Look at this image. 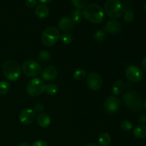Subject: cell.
Segmentation results:
<instances>
[{
  "instance_id": "cell-1",
  "label": "cell",
  "mask_w": 146,
  "mask_h": 146,
  "mask_svg": "<svg viewBox=\"0 0 146 146\" xmlns=\"http://www.w3.org/2000/svg\"><path fill=\"white\" fill-rule=\"evenodd\" d=\"M83 15L87 21L93 24H101L105 20V12L102 7L97 4H91L86 7Z\"/></svg>"
},
{
  "instance_id": "cell-2",
  "label": "cell",
  "mask_w": 146,
  "mask_h": 146,
  "mask_svg": "<svg viewBox=\"0 0 146 146\" xmlns=\"http://www.w3.org/2000/svg\"><path fill=\"white\" fill-rule=\"evenodd\" d=\"M3 74L7 80L10 81H17L21 75V68L14 60H7L2 66Z\"/></svg>"
},
{
  "instance_id": "cell-3",
  "label": "cell",
  "mask_w": 146,
  "mask_h": 146,
  "mask_svg": "<svg viewBox=\"0 0 146 146\" xmlns=\"http://www.w3.org/2000/svg\"><path fill=\"white\" fill-rule=\"evenodd\" d=\"M124 104L133 111H139L143 108V100L141 96L135 91H129L123 96Z\"/></svg>"
},
{
  "instance_id": "cell-4",
  "label": "cell",
  "mask_w": 146,
  "mask_h": 146,
  "mask_svg": "<svg viewBox=\"0 0 146 146\" xmlns=\"http://www.w3.org/2000/svg\"><path fill=\"white\" fill-rule=\"evenodd\" d=\"M105 12L110 18L117 19L124 13V7L121 0H108L104 6Z\"/></svg>"
},
{
  "instance_id": "cell-5",
  "label": "cell",
  "mask_w": 146,
  "mask_h": 146,
  "mask_svg": "<svg viewBox=\"0 0 146 146\" xmlns=\"http://www.w3.org/2000/svg\"><path fill=\"white\" fill-rule=\"evenodd\" d=\"M61 37V32L55 27H47L42 33L41 41L46 46H53Z\"/></svg>"
},
{
  "instance_id": "cell-6",
  "label": "cell",
  "mask_w": 146,
  "mask_h": 146,
  "mask_svg": "<svg viewBox=\"0 0 146 146\" xmlns=\"http://www.w3.org/2000/svg\"><path fill=\"white\" fill-rule=\"evenodd\" d=\"M45 87L44 80L40 78H34L27 84V92L31 97L39 96L45 91Z\"/></svg>"
},
{
  "instance_id": "cell-7",
  "label": "cell",
  "mask_w": 146,
  "mask_h": 146,
  "mask_svg": "<svg viewBox=\"0 0 146 146\" xmlns=\"http://www.w3.org/2000/svg\"><path fill=\"white\" fill-rule=\"evenodd\" d=\"M21 71L29 77H36L41 73V66L37 61L28 60L23 63Z\"/></svg>"
},
{
  "instance_id": "cell-8",
  "label": "cell",
  "mask_w": 146,
  "mask_h": 146,
  "mask_svg": "<svg viewBox=\"0 0 146 146\" xmlns=\"http://www.w3.org/2000/svg\"><path fill=\"white\" fill-rule=\"evenodd\" d=\"M121 106V101L115 96H109L104 103L105 111L108 114H114L118 112Z\"/></svg>"
},
{
  "instance_id": "cell-9",
  "label": "cell",
  "mask_w": 146,
  "mask_h": 146,
  "mask_svg": "<svg viewBox=\"0 0 146 146\" xmlns=\"http://www.w3.org/2000/svg\"><path fill=\"white\" fill-rule=\"evenodd\" d=\"M125 76L129 81L132 82L137 83L142 80L143 77V71L137 66H130L125 70Z\"/></svg>"
},
{
  "instance_id": "cell-10",
  "label": "cell",
  "mask_w": 146,
  "mask_h": 146,
  "mask_svg": "<svg viewBox=\"0 0 146 146\" xmlns=\"http://www.w3.org/2000/svg\"><path fill=\"white\" fill-rule=\"evenodd\" d=\"M86 83L91 91H98L102 86V77L98 73H90L86 77Z\"/></svg>"
},
{
  "instance_id": "cell-11",
  "label": "cell",
  "mask_w": 146,
  "mask_h": 146,
  "mask_svg": "<svg viewBox=\"0 0 146 146\" xmlns=\"http://www.w3.org/2000/svg\"><path fill=\"white\" fill-rule=\"evenodd\" d=\"M34 111L31 108H26L21 111L19 116V119L21 123L23 125H29L31 123L34 121V120L36 118V115Z\"/></svg>"
},
{
  "instance_id": "cell-12",
  "label": "cell",
  "mask_w": 146,
  "mask_h": 146,
  "mask_svg": "<svg viewBox=\"0 0 146 146\" xmlns=\"http://www.w3.org/2000/svg\"><path fill=\"white\" fill-rule=\"evenodd\" d=\"M121 29H122V25L120 23V21L115 19H112L109 20L106 24L105 27H104V31L106 33L116 35L121 32Z\"/></svg>"
},
{
  "instance_id": "cell-13",
  "label": "cell",
  "mask_w": 146,
  "mask_h": 146,
  "mask_svg": "<svg viewBox=\"0 0 146 146\" xmlns=\"http://www.w3.org/2000/svg\"><path fill=\"white\" fill-rule=\"evenodd\" d=\"M58 27L64 33H69L74 28V22L71 17H64L58 21Z\"/></svg>"
},
{
  "instance_id": "cell-14",
  "label": "cell",
  "mask_w": 146,
  "mask_h": 146,
  "mask_svg": "<svg viewBox=\"0 0 146 146\" xmlns=\"http://www.w3.org/2000/svg\"><path fill=\"white\" fill-rule=\"evenodd\" d=\"M41 77L44 81H51L56 79L58 76V71L56 68L53 66H48L41 71Z\"/></svg>"
},
{
  "instance_id": "cell-15",
  "label": "cell",
  "mask_w": 146,
  "mask_h": 146,
  "mask_svg": "<svg viewBox=\"0 0 146 146\" xmlns=\"http://www.w3.org/2000/svg\"><path fill=\"white\" fill-rule=\"evenodd\" d=\"M36 122L41 128H47L51 123V117L47 113H41L37 116Z\"/></svg>"
},
{
  "instance_id": "cell-16",
  "label": "cell",
  "mask_w": 146,
  "mask_h": 146,
  "mask_svg": "<svg viewBox=\"0 0 146 146\" xmlns=\"http://www.w3.org/2000/svg\"><path fill=\"white\" fill-rule=\"evenodd\" d=\"M35 14L38 18L45 19L49 14V9L44 4H38L35 9Z\"/></svg>"
},
{
  "instance_id": "cell-17",
  "label": "cell",
  "mask_w": 146,
  "mask_h": 146,
  "mask_svg": "<svg viewBox=\"0 0 146 146\" xmlns=\"http://www.w3.org/2000/svg\"><path fill=\"white\" fill-rule=\"evenodd\" d=\"M111 90H112V93L113 94V95H120L125 90V83L122 80H118L113 84Z\"/></svg>"
},
{
  "instance_id": "cell-18",
  "label": "cell",
  "mask_w": 146,
  "mask_h": 146,
  "mask_svg": "<svg viewBox=\"0 0 146 146\" xmlns=\"http://www.w3.org/2000/svg\"><path fill=\"white\" fill-rule=\"evenodd\" d=\"M134 136L138 139L146 138V125H138L133 129Z\"/></svg>"
},
{
  "instance_id": "cell-19",
  "label": "cell",
  "mask_w": 146,
  "mask_h": 146,
  "mask_svg": "<svg viewBox=\"0 0 146 146\" xmlns=\"http://www.w3.org/2000/svg\"><path fill=\"white\" fill-rule=\"evenodd\" d=\"M99 146H108L111 143V136L108 133H103L98 137Z\"/></svg>"
},
{
  "instance_id": "cell-20",
  "label": "cell",
  "mask_w": 146,
  "mask_h": 146,
  "mask_svg": "<svg viewBox=\"0 0 146 146\" xmlns=\"http://www.w3.org/2000/svg\"><path fill=\"white\" fill-rule=\"evenodd\" d=\"M38 59L40 62L43 64H46L51 59V54L47 50H43L38 54Z\"/></svg>"
},
{
  "instance_id": "cell-21",
  "label": "cell",
  "mask_w": 146,
  "mask_h": 146,
  "mask_svg": "<svg viewBox=\"0 0 146 146\" xmlns=\"http://www.w3.org/2000/svg\"><path fill=\"white\" fill-rule=\"evenodd\" d=\"M83 17V11H81V9H76L73 11L72 12V20L74 21V24H78V23H80L82 20Z\"/></svg>"
},
{
  "instance_id": "cell-22",
  "label": "cell",
  "mask_w": 146,
  "mask_h": 146,
  "mask_svg": "<svg viewBox=\"0 0 146 146\" xmlns=\"http://www.w3.org/2000/svg\"><path fill=\"white\" fill-rule=\"evenodd\" d=\"M58 91V87L57 85L54 83H51V84L46 85L45 87V91L49 95H55Z\"/></svg>"
},
{
  "instance_id": "cell-23",
  "label": "cell",
  "mask_w": 146,
  "mask_h": 146,
  "mask_svg": "<svg viewBox=\"0 0 146 146\" xmlns=\"http://www.w3.org/2000/svg\"><path fill=\"white\" fill-rule=\"evenodd\" d=\"M94 39L98 42H102L106 38V33L104 30H98L94 33Z\"/></svg>"
},
{
  "instance_id": "cell-24",
  "label": "cell",
  "mask_w": 146,
  "mask_h": 146,
  "mask_svg": "<svg viewBox=\"0 0 146 146\" xmlns=\"http://www.w3.org/2000/svg\"><path fill=\"white\" fill-rule=\"evenodd\" d=\"M10 89V84L7 81H0V95H5Z\"/></svg>"
},
{
  "instance_id": "cell-25",
  "label": "cell",
  "mask_w": 146,
  "mask_h": 146,
  "mask_svg": "<svg viewBox=\"0 0 146 146\" xmlns=\"http://www.w3.org/2000/svg\"><path fill=\"white\" fill-rule=\"evenodd\" d=\"M86 76V71L84 69H78L74 73V78L77 81H82Z\"/></svg>"
},
{
  "instance_id": "cell-26",
  "label": "cell",
  "mask_w": 146,
  "mask_h": 146,
  "mask_svg": "<svg viewBox=\"0 0 146 146\" xmlns=\"http://www.w3.org/2000/svg\"><path fill=\"white\" fill-rule=\"evenodd\" d=\"M71 1L73 5L78 9L85 8L88 2V0H71Z\"/></svg>"
},
{
  "instance_id": "cell-27",
  "label": "cell",
  "mask_w": 146,
  "mask_h": 146,
  "mask_svg": "<svg viewBox=\"0 0 146 146\" xmlns=\"http://www.w3.org/2000/svg\"><path fill=\"white\" fill-rule=\"evenodd\" d=\"M133 126V125L132 123L129 121H127V120H124L121 123V128L125 132H128V131H131Z\"/></svg>"
},
{
  "instance_id": "cell-28",
  "label": "cell",
  "mask_w": 146,
  "mask_h": 146,
  "mask_svg": "<svg viewBox=\"0 0 146 146\" xmlns=\"http://www.w3.org/2000/svg\"><path fill=\"white\" fill-rule=\"evenodd\" d=\"M60 38L64 44H69L73 41V36L70 33H64L61 35Z\"/></svg>"
},
{
  "instance_id": "cell-29",
  "label": "cell",
  "mask_w": 146,
  "mask_h": 146,
  "mask_svg": "<svg viewBox=\"0 0 146 146\" xmlns=\"http://www.w3.org/2000/svg\"><path fill=\"white\" fill-rule=\"evenodd\" d=\"M123 19L125 20V22L130 23L134 19V13L133 11H131V10L128 9L124 12V16Z\"/></svg>"
},
{
  "instance_id": "cell-30",
  "label": "cell",
  "mask_w": 146,
  "mask_h": 146,
  "mask_svg": "<svg viewBox=\"0 0 146 146\" xmlns=\"http://www.w3.org/2000/svg\"><path fill=\"white\" fill-rule=\"evenodd\" d=\"M34 111V112L36 113H43V111H44V104H36L35 106H34V109H33Z\"/></svg>"
},
{
  "instance_id": "cell-31",
  "label": "cell",
  "mask_w": 146,
  "mask_h": 146,
  "mask_svg": "<svg viewBox=\"0 0 146 146\" xmlns=\"http://www.w3.org/2000/svg\"><path fill=\"white\" fill-rule=\"evenodd\" d=\"M38 0H25V4L29 8H34L37 4Z\"/></svg>"
},
{
  "instance_id": "cell-32",
  "label": "cell",
  "mask_w": 146,
  "mask_h": 146,
  "mask_svg": "<svg viewBox=\"0 0 146 146\" xmlns=\"http://www.w3.org/2000/svg\"><path fill=\"white\" fill-rule=\"evenodd\" d=\"M31 146H48L47 143L46 141H42V140H38L32 143Z\"/></svg>"
},
{
  "instance_id": "cell-33",
  "label": "cell",
  "mask_w": 146,
  "mask_h": 146,
  "mask_svg": "<svg viewBox=\"0 0 146 146\" xmlns=\"http://www.w3.org/2000/svg\"><path fill=\"white\" fill-rule=\"evenodd\" d=\"M140 123H146V115H142L139 118V120H138Z\"/></svg>"
},
{
  "instance_id": "cell-34",
  "label": "cell",
  "mask_w": 146,
  "mask_h": 146,
  "mask_svg": "<svg viewBox=\"0 0 146 146\" xmlns=\"http://www.w3.org/2000/svg\"><path fill=\"white\" fill-rule=\"evenodd\" d=\"M142 68L146 72V56L143 57L142 61Z\"/></svg>"
},
{
  "instance_id": "cell-35",
  "label": "cell",
  "mask_w": 146,
  "mask_h": 146,
  "mask_svg": "<svg viewBox=\"0 0 146 146\" xmlns=\"http://www.w3.org/2000/svg\"><path fill=\"white\" fill-rule=\"evenodd\" d=\"M19 146H31V145H30L28 142H22L19 144Z\"/></svg>"
},
{
  "instance_id": "cell-36",
  "label": "cell",
  "mask_w": 146,
  "mask_h": 146,
  "mask_svg": "<svg viewBox=\"0 0 146 146\" xmlns=\"http://www.w3.org/2000/svg\"><path fill=\"white\" fill-rule=\"evenodd\" d=\"M52 0H38V1H40L42 4H47V3H49L50 1H51Z\"/></svg>"
},
{
  "instance_id": "cell-37",
  "label": "cell",
  "mask_w": 146,
  "mask_h": 146,
  "mask_svg": "<svg viewBox=\"0 0 146 146\" xmlns=\"http://www.w3.org/2000/svg\"><path fill=\"white\" fill-rule=\"evenodd\" d=\"M84 146H99V145H97V144H96V143H89L86 144Z\"/></svg>"
},
{
  "instance_id": "cell-38",
  "label": "cell",
  "mask_w": 146,
  "mask_h": 146,
  "mask_svg": "<svg viewBox=\"0 0 146 146\" xmlns=\"http://www.w3.org/2000/svg\"><path fill=\"white\" fill-rule=\"evenodd\" d=\"M144 107H145V108L146 110V99L145 100V102H144Z\"/></svg>"
},
{
  "instance_id": "cell-39",
  "label": "cell",
  "mask_w": 146,
  "mask_h": 146,
  "mask_svg": "<svg viewBox=\"0 0 146 146\" xmlns=\"http://www.w3.org/2000/svg\"><path fill=\"white\" fill-rule=\"evenodd\" d=\"M144 9H145V11H146V3H145V6H144Z\"/></svg>"
}]
</instances>
